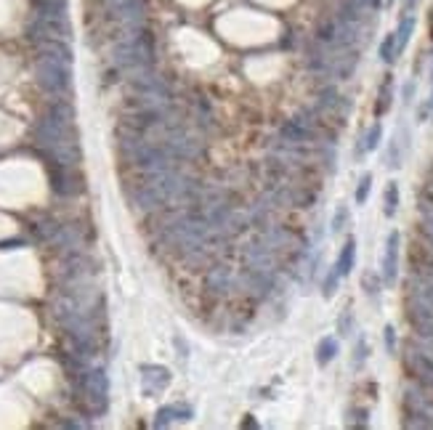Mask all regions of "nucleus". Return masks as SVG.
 Masks as SVG:
<instances>
[{"label":"nucleus","instance_id":"f257e3e1","mask_svg":"<svg viewBox=\"0 0 433 430\" xmlns=\"http://www.w3.org/2000/svg\"><path fill=\"white\" fill-rule=\"evenodd\" d=\"M75 112L66 101H56L35 125V144L48 154V160L75 168L80 162V144L75 133Z\"/></svg>","mask_w":433,"mask_h":430},{"label":"nucleus","instance_id":"f03ea898","mask_svg":"<svg viewBox=\"0 0 433 430\" xmlns=\"http://www.w3.org/2000/svg\"><path fill=\"white\" fill-rule=\"evenodd\" d=\"M35 80L38 86L43 88L45 93H53V96H64L69 90V64L59 62V59H51V56H40L38 53V62H35Z\"/></svg>","mask_w":433,"mask_h":430},{"label":"nucleus","instance_id":"7ed1b4c3","mask_svg":"<svg viewBox=\"0 0 433 430\" xmlns=\"http://www.w3.org/2000/svg\"><path fill=\"white\" fill-rule=\"evenodd\" d=\"M80 393L93 414H101L109 404V380L104 369H88L80 377Z\"/></svg>","mask_w":433,"mask_h":430},{"label":"nucleus","instance_id":"20e7f679","mask_svg":"<svg viewBox=\"0 0 433 430\" xmlns=\"http://www.w3.org/2000/svg\"><path fill=\"white\" fill-rule=\"evenodd\" d=\"M48 178H51V189L62 197H72V194L80 192V178L75 175V168H69V165L48 160Z\"/></svg>","mask_w":433,"mask_h":430},{"label":"nucleus","instance_id":"39448f33","mask_svg":"<svg viewBox=\"0 0 433 430\" xmlns=\"http://www.w3.org/2000/svg\"><path fill=\"white\" fill-rule=\"evenodd\" d=\"M141 385H144V393L147 396H154L160 390L171 385V369L160 364H144L141 366Z\"/></svg>","mask_w":433,"mask_h":430},{"label":"nucleus","instance_id":"423d86ee","mask_svg":"<svg viewBox=\"0 0 433 430\" xmlns=\"http://www.w3.org/2000/svg\"><path fill=\"white\" fill-rule=\"evenodd\" d=\"M399 231H391L388 242H386V255H383V281L386 284H393L396 281V274H399Z\"/></svg>","mask_w":433,"mask_h":430},{"label":"nucleus","instance_id":"0eeeda50","mask_svg":"<svg viewBox=\"0 0 433 430\" xmlns=\"http://www.w3.org/2000/svg\"><path fill=\"white\" fill-rule=\"evenodd\" d=\"M410 369L417 375V380L423 385L433 388V356L423 353V351H410V359H407Z\"/></svg>","mask_w":433,"mask_h":430},{"label":"nucleus","instance_id":"6e6552de","mask_svg":"<svg viewBox=\"0 0 433 430\" xmlns=\"http://www.w3.org/2000/svg\"><path fill=\"white\" fill-rule=\"evenodd\" d=\"M308 136H311V125L301 120V117H295V120H290V123H284V128H282V141L284 144H290V147H295V144H306L308 141Z\"/></svg>","mask_w":433,"mask_h":430},{"label":"nucleus","instance_id":"1a4fd4ad","mask_svg":"<svg viewBox=\"0 0 433 430\" xmlns=\"http://www.w3.org/2000/svg\"><path fill=\"white\" fill-rule=\"evenodd\" d=\"M195 412L186 404H168L157 412V420H154V428H168L171 422H178V420H189Z\"/></svg>","mask_w":433,"mask_h":430},{"label":"nucleus","instance_id":"9d476101","mask_svg":"<svg viewBox=\"0 0 433 430\" xmlns=\"http://www.w3.org/2000/svg\"><path fill=\"white\" fill-rule=\"evenodd\" d=\"M354 263H356V239H348L346 244H343V250H341V255H338L335 268H338L341 277H348L351 268H354Z\"/></svg>","mask_w":433,"mask_h":430},{"label":"nucleus","instance_id":"9b49d317","mask_svg":"<svg viewBox=\"0 0 433 430\" xmlns=\"http://www.w3.org/2000/svg\"><path fill=\"white\" fill-rule=\"evenodd\" d=\"M229 284H232V274H229V268H226V266H216V268H210V274H208V290H213V292H223V290H229Z\"/></svg>","mask_w":433,"mask_h":430},{"label":"nucleus","instance_id":"f8f14e48","mask_svg":"<svg viewBox=\"0 0 433 430\" xmlns=\"http://www.w3.org/2000/svg\"><path fill=\"white\" fill-rule=\"evenodd\" d=\"M338 340L335 338H322L319 345H317V364L319 366H327L335 356H338Z\"/></svg>","mask_w":433,"mask_h":430},{"label":"nucleus","instance_id":"ddd939ff","mask_svg":"<svg viewBox=\"0 0 433 430\" xmlns=\"http://www.w3.org/2000/svg\"><path fill=\"white\" fill-rule=\"evenodd\" d=\"M391 99H393V80L391 75H386L383 86H380V93H378V104H375V117H383L391 107Z\"/></svg>","mask_w":433,"mask_h":430},{"label":"nucleus","instance_id":"4468645a","mask_svg":"<svg viewBox=\"0 0 433 430\" xmlns=\"http://www.w3.org/2000/svg\"><path fill=\"white\" fill-rule=\"evenodd\" d=\"M32 11H38V14H53V16H66V0H32Z\"/></svg>","mask_w":433,"mask_h":430},{"label":"nucleus","instance_id":"2eb2a0df","mask_svg":"<svg viewBox=\"0 0 433 430\" xmlns=\"http://www.w3.org/2000/svg\"><path fill=\"white\" fill-rule=\"evenodd\" d=\"M412 29H415V16H404L401 22H399V29H396V53H401L404 48H407V43H410L412 38Z\"/></svg>","mask_w":433,"mask_h":430},{"label":"nucleus","instance_id":"dca6fc26","mask_svg":"<svg viewBox=\"0 0 433 430\" xmlns=\"http://www.w3.org/2000/svg\"><path fill=\"white\" fill-rule=\"evenodd\" d=\"M396 210H399V186H396V181H391L386 186V197H383V213L386 218H393Z\"/></svg>","mask_w":433,"mask_h":430},{"label":"nucleus","instance_id":"f3484780","mask_svg":"<svg viewBox=\"0 0 433 430\" xmlns=\"http://www.w3.org/2000/svg\"><path fill=\"white\" fill-rule=\"evenodd\" d=\"M380 138H383V125H380V123H375V125L367 130V136H364V144H359V151H356V154L375 151L378 149V144H380Z\"/></svg>","mask_w":433,"mask_h":430},{"label":"nucleus","instance_id":"a211bd4d","mask_svg":"<svg viewBox=\"0 0 433 430\" xmlns=\"http://www.w3.org/2000/svg\"><path fill=\"white\" fill-rule=\"evenodd\" d=\"M396 32H391V35H386V40L380 43V59L386 62V64H391V62H396Z\"/></svg>","mask_w":433,"mask_h":430},{"label":"nucleus","instance_id":"6ab92c4d","mask_svg":"<svg viewBox=\"0 0 433 430\" xmlns=\"http://www.w3.org/2000/svg\"><path fill=\"white\" fill-rule=\"evenodd\" d=\"M369 356V348H367V338L362 335L359 340H356V351H354V359H351V364H354V369H359V366L367 362Z\"/></svg>","mask_w":433,"mask_h":430},{"label":"nucleus","instance_id":"aec40b11","mask_svg":"<svg viewBox=\"0 0 433 430\" xmlns=\"http://www.w3.org/2000/svg\"><path fill=\"white\" fill-rule=\"evenodd\" d=\"M369 189H372V175H369V173H364V175H362V181H359V186H356V194H354L356 205H364V202H367Z\"/></svg>","mask_w":433,"mask_h":430},{"label":"nucleus","instance_id":"412c9836","mask_svg":"<svg viewBox=\"0 0 433 430\" xmlns=\"http://www.w3.org/2000/svg\"><path fill=\"white\" fill-rule=\"evenodd\" d=\"M346 220H348V207L341 205V207L335 210V218H332V234H341V231L346 229Z\"/></svg>","mask_w":433,"mask_h":430},{"label":"nucleus","instance_id":"4be33fe9","mask_svg":"<svg viewBox=\"0 0 433 430\" xmlns=\"http://www.w3.org/2000/svg\"><path fill=\"white\" fill-rule=\"evenodd\" d=\"M343 279L341 274H338V268H332L330 271V277H327L325 281V298H330V295H335V290H338V281Z\"/></svg>","mask_w":433,"mask_h":430},{"label":"nucleus","instance_id":"5701e85b","mask_svg":"<svg viewBox=\"0 0 433 430\" xmlns=\"http://www.w3.org/2000/svg\"><path fill=\"white\" fill-rule=\"evenodd\" d=\"M351 322H354V316H351V311H343V316L338 319V332L341 335H351Z\"/></svg>","mask_w":433,"mask_h":430},{"label":"nucleus","instance_id":"b1692460","mask_svg":"<svg viewBox=\"0 0 433 430\" xmlns=\"http://www.w3.org/2000/svg\"><path fill=\"white\" fill-rule=\"evenodd\" d=\"M386 351H388V353H393V351H396V332H393V327H386Z\"/></svg>","mask_w":433,"mask_h":430},{"label":"nucleus","instance_id":"393cba45","mask_svg":"<svg viewBox=\"0 0 433 430\" xmlns=\"http://www.w3.org/2000/svg\"><path fill=\"white\" fill-rule=\"evenodd\" d=\"M404 3H407V11H410V8L415 5V3H417V0H404Z\"/></svg>","mask_w":433,"mask_h":430},{"label":"nucleus","instance_id":"a878e982","mask_svg":"<svg viewBox=\"0 0 433 430\" xmlns=\"http://www.w3.org/2000/svg\"><path fill=\"white\" fill-rule=\"evenodd\" d=\"M391 3H393V0H386V5H391Z\"/></svg>","mask_w":433,"mask_h":430}]
</instances>
